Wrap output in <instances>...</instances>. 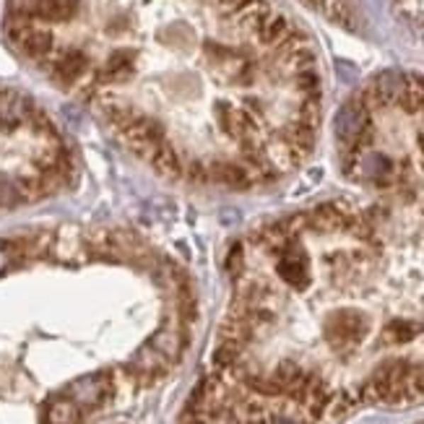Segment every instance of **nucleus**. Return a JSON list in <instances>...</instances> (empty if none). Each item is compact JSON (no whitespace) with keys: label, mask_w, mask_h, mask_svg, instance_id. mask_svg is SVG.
<instances>
[{"label":"nucleus","mask_w":424,"mask_h":424,"mask_svg":"<svg viewBox=\"0 0 424 424\" xmlns=\"http://www.w3.org/2000/svg\"><path fill=\"white\" fill-rule=\"evenodd\" d=\"M6 32L167 180L266 188L320 133L318 52L271 0H11Z\"/></svg>","instance_id":"obj_1"},{"label":"nucleus","mask_w":424,"mask_h":424,"mask_svg":"<svg viewBox=\"0 0 424 424\" xmlns=\"http://www.w3.org/2000/svg\"><path fill=\"white\" fill-rule=\"evenodd\" d=\"M307 3L315 6V9H320V11H328L330 16H333V13H341V11L346 9L344 6L346 0H307Z\"/></svg>","instance_id":"obj_4"},{"label":"nucleus","mask_w":424,"mask_h":424,"mask_svg":"<svg viewBox=\"0 0 424 424\" xmlns=\"http://www.w3.org/2000/svg\"><path fill=\"white\" fill-rule=\"evenodd\" d=\"M401 16L424 40V0H396Z\"/></svg>","instance_id":"obj_3"},{"label":"nucleus","mask_w":424,"mask_h":424,"mask_svg":"<svg viewBox=\"0 0 424 424\" xmlns=\"http://www.w3.org/2000/svg\"><path fill=\"white\" fill-rule=\"evenodd\" d=\"M338 157L349 180L424 221V76L388 73L338 115Z\"/></svg>","instance_id":"obj_2"}]
</instances>
